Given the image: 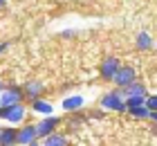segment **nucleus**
<instances>
[{
    "label": "nucleus",
    "instance_id": "nucleus-1",
    "mask_svg": "<svg viewBox=\"0 0 157 146\" xmlns=\"http://www.w3.org/2000/svg\"><path fill=\"white\" fill-rule=\"evenodd\" d=\"M99 106H101L103 110H110V112H126L128 110L126 108V97H124V92H121V88L108 90L99 99Z\"/></svg>",
    "mask_w": 157,
    "mask_h": 146
},
{
    "label": "nucleus",
    "instance_id": "nucleus-2",
    "mask_svg": "<svg viewBox=\"0 0 157 146\" xmlns=\"http://www.w3.org/2000/svg\"><path fill=\"white\" fill-rule=\"evenodd\" d=\"M5 108V121L11 126H20L27 117V106L25 104H13V106H2Z\"/></svg>",
    "mask_w": 157,
    "mask_h": 146
},
{
    "label": "nucleus",
    "instance_id": "nucleus-3",
    "mask_svg": "<svg viewBox=\"0 0 157 146\" xmlns=\"http://www.w3.org/2000/svg\"><path fill=\"white\" fill-rule=\"evenodd\" d=\"M59 124H61V117H59V115H47V117H40V119H38V124H36L38 137H40V140H45L47 135L56 133Z\"/></svg>",
    "mask_w": 157,
    "mask_h": 146
},
{
    "label": "nucleus",
    "instance_id": "nucleus-4",
    "mask_svg": "<svg viewBox=\"0 0 157 146\" xmlns=\"http://www.w3.org/2000/svg\"><path fill=\"white\" fill-rule=\"evenodd\" d=\"M13 104H25V92L20 85H7L5 92L0 94V106H13Z\"/></svg>",
    "mask_w": 157,
    "mask_h": 146
},
{
    "label": "nucleus",
    "instance_id": "nucleus-5",
    "mask_svg": "<svg viewBox=\"0 0 157 146\" xmlns=\"http://www.w3.org/2000/svg\"><path fill=\"white\" fill-rule=\"evenodd\" d=\"M119 68H121V63H119L117 56H105L103 63L99 65V77H101L103 81H112L115 74L119 72Z\"/></svg>",
    "mask_w": 157,
    "mask_h": 146
},
{
    "label": "nucleus",
    "instance_id": "nucleus-6",
    "mask_svg": "<svg viewBox=\"0 0 157 146\" xmlns=\"http://www.w3.org/2000/svg\"><path fill=\"white\" fill-rule=\"evenodd\" d=\"M135 81H137V72H135V68H130V65H121L119 72L115 74V79H112V83L117 88H128Z\"/></svg>",
    "mask_w": 157,
    "mask_h": 146
},
{
    "label": "nucleus",
    "instance_id": "nucleus-7",
    "mask_svg": "<svg viewBox=\"0 0 157 146\" xmlns=\"http://www.w3.org/2000/svg\"><path fill=\"white\" fill-rule=\"evenodd\" d=\"M36 140H40L38 130H36V124H23V126H18V144L20 146H29Z\"/></svg>",
    "mask_w": 157,
    "mask_h": 146
},
{
    "label": "nucleus",
    "instance_id": "nucleus-8",
    "mask_svg": "<svg viewBox=\"0 0 157 146\" xmlns=\"http://www.w3.org/2000/svg\"><path fill=\"white\" fill-rule=\"evenodd\" d=\"M0 146H18V126H2L0 128Z\"/></svg>",
    "mask_w": 157,
    "mask_h": 146
},
{
    "label": "nucleus",
    "instance_id": "nucleus-9",
    "mask_svg": "<svg viewBox=\"0 0 157 146\" xmlns=\"http://www.w3.org/2000/svg\"><path fill=\"white\" fill-rule=\"evenodd\" d=\"M29 110H32V112H36V115H40V117H47V115H54V106L49 104L47 99L38 97V99L29 101Z\"/></svg>",
    "mask_w": 157,
    "mask_h": 146
},
{
    "label": "nucleus",
    "instance_id": "nucleus-10",
    "mask_svg": "<svg viewBox=\"0 0 157 146\" xmlns=\"http://www.w3.org/2000/svg\"><path fill=\"white\" fill-rule=\"evenodd\" d=\"M43 83L40 81H27L25 85H23V92H25V99L27 101H34V99H38L40 94H43Z\"/></svg>",
    "mask_w": 157,
    "mask_h": 146
},
{
    "label": "nucleus",
    "instance_id": "nucleus-11",
    "mask_svg": "<svg viewBox=\"0 0 157 146\" xmlns=\"http://www.w3.org/2000/svg\"><path fill=\"white\" fill-rule=\"evenodd\" d=\"M83 104H85V99L81 97V94H72V97H65L63 99V110L65 112H78L83 108Z\"/></svg>",
    "mask_w": 157,
    "mask_h": 146
},
{
    "label": "nucleus",
    "instance_id": "nucleus-12",
    "mask_svg": "<svg viewBox=\"0 0 157 146\" xmlns=\"http://www.w3.org/2000/svg\"><path fill=\"white\" fill-rule=\"evenodd\" d=\"M121 92H124V97H148L146 85H144V83H139V81L130 83L128 88H121Z\"/></svg>",
    "mask_w": 157,
    "mask_h": 146
},
{
    "label": "nucleus",
    "instance_id": "nucleus-13",
    "mask_svg": "<svg viewBox=\"0 0 157 146\" xmlns=\"http://www.w3.org/2000/svg\"><path fill=\"white\" fill-rule=\"evenodd\" d=\"M43 146H67V137L63 133H52L43 140Z\"/></svg>",
    "mask_w": 157,
    "mask_h": 146
},
{
    "label": "nucleus",
    "instance_id": "nucleus-14",
    "mask_svg": "<svg viewBox=\"0 0 157 146\" xmlns=\"http://www.w3.org/2000/svg\"><path fill=\"white\" fill-rule=\"evenodd\" d=\"M137 47L139 49H151L153 47V38H151L148 32H139L137 34Z\"/></svg>",
    "mask_w": 157,
    "mask_h": 146
},
{
    "label": "nucleus",
    "instance_id": "nucleus-15",
    "mask_svg": "<svg viewBox=\"0 0 157 146\" xmlns=\"http://www.w3.org/2000/svg\"><path fill=\"white\" fill-rule=\"evenodd\" d=\"M139 106H146V97H126V108L128 110H135Z\"/></svg>",
    "mask_w": 157,
    "mask_h": 146
},
{
    "label": "nucleus",
    "instance_id": "nucleus-16",
    "mask_svg": "<svg viewBox=\"0 0 157 146\" xmlns=\"http://www.w3.org/2000/svg\"><path fill=\"white\" fill-rule=\"evenodd\" d=\"M135 119H151V110H148V106H139L135 108V110H128Z\"/></svg>",
    "mask_w": 157,
    "mask_h": 146
},
{
    "label": "nucleus",
    "instance_id": "nucleus-17",
    "mask_svg": "<svg viewBox=\"0 0 157 146\" xmlns=\"http://www.w3.org/2000/svg\"><path fill=\"white\" fill-rule=\"evenodd\" d=\"M146 106H148V110H157V94H148L146 97Z\"/></svg>",
    "mask_w": 157,
    "mask_h": 146
},
{
    "label": "nucleus",
    "instance_id": "nucleus-18",
    "mask_svg": "<svg viewBox=\"0 0 157 146\" xmlns=\"http://www.w3.org/2000/svg\"><path fill=\"white\" fill-rule=\"evenodd\" d=\"M5 88H7V85H5V81H2V79H0V94L5 92Z\"/></svg>",
    "mask_w": 157,
    "mask_h": 146
},
{
    "label": "nucleus",
    "instance_id": "nucleus-19",
    "mask_svg": "<svg viewBox=\"0 0 157 146\" xmlns=\"http://www.w3.org/2000/svg\"><path fill=\"white\" fill-rule=\"evenodd\" d=\"M151 119H153V121L157 124V110H153V112H151Z\"/></svg>",
    "mask_w": 157,
    "mask_h": 146
},
{
    "label": "nucleus",
    "instance_id": "nucleus-20",
    "mask_svg": "<svg viewBox=\"0 0 157 146\" xmlns=\"http://www.w3.org/2000/svg\"><path fill=\"white\" fill-rule=\"evenodd\" d=\"M29 146H43V142H38V140H36V142H32Z\"/></svg>",
    "mask_w": 157,
    "mask_h": 146
},
{
    "label": "nucleus",
    "instance_id": "nucleus-21",
    "mask_svg": "<svg viewBox=\"0 0 157 146\" xmlns=\"http://www.w3.org/2000/svg\"><path fill=\"white\" fill-rule=\"evenodd\" d=\"M5 49H7V43H5V45H0V54H2V52H5Z\"/></svg>",
    "mask_w": 157,
    "mask_h": 146
},
{
    "label": "nucleus",
    "instance_id": "nucleus-22",
    "mask_svg": "<svg viewBox=\"0 0 157 146\" xmlns=\"http://www.w3.org/2000/svg\"><path fill=\"white\" fill-rule=\"evenodd\" d=\"M7 5V0H0V9H2V7Z\"/></svg>",
    "mask_w": 157,
    "mask_h": 146
},
{
    "label": "nucleus",
    "instance_id": "nucleus-23",
    "mask_svg": "<svg viewBox=\"0 0 157 146\" xmlns=\"http://www.w3.org/2000/svg\"><path fill=\"white\" fill-rule=\"evenodd\" d=\"M0 128H2V126H0Z\"/></svg>",
    "mask_w": 157,
    "mask_h": 146
},
{
    "label": "nucleus",
    "instance_id": "nucleus-24",
    "mask_svg": "<svg viewBox=\"0 0 157 146\" xmlns=\"http://www.w3.org/2000/svg\"><path fill=\"white\" fill-rule=\"evenodd\" d=\"M18 146H20V144H18Z\"/></svg>",
    "mask_w": 157,
    "mask_h": 146
}]
</instances>
